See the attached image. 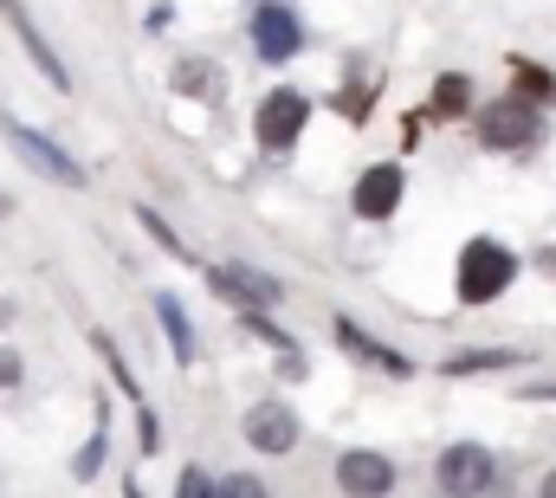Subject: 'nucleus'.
I'll return each instance as SVG.
<instances>
[{
    "mask_svg": "<svg viewBox=\"0 0 556 498\" xmlns=\"http://www.w3.org/2000/svg\"><path fill=\"white\" fill-rule=\"evenodd\" d=\"M253 46H260V59H273V65H285V59L304 46V26H298V13H291L285 0H260V7H253Z\"/></svg>",
    "mask_w": 556,
    "mask_h": 498,
    "instance_id": "0eeeda50",
    "label": "nucleus"
},
{
    "mask_svg": "<svg viewBox=\"0 0 556 498\" xmlns=\"http://www.w3.org/2000/svg\"><path fill=\"white\" fill-rule=\"evenodd\" d=\"M337 344H343L350 357H369V363H382L389 375H415V363H408L402 350H389V344H376V337H369V331H363L356 318H337Z\"/></svg>",
    "mask_w": 556,
    "mask_h": 498,
    "instance_id": "9b49d317",
    "label": "nucleus"
},
{
    "mask_svg": "<svg viewBox=\"0 0 556 498\" xmlns=\"http://www.w3.org/2000/svg\"><path fill=\"white\" fill-rule=\"evenodd\" d=\"M459 304H492L498 291H511V278H518V252L498 247V240H466L459 247Z\"/></svg>",
    "mask_w": 556,
    "mask_h": 498,
    "instance_id": "f257e3e1",
    "label": "nucleus"
},
{
    "mask_svg": "<svg viewBox=\"0 0 556 498\" xmlns=\"http://www.w3.org/2000/svg\"><path fill=\"white\" fill-rule=\"evenodd\" d=\"M337 486L350 498H389L395 493V466H389L382 453H369V447H350V453L337 460Z\"/></svg>",
    "mask_w": 556,
    "mask_h": 498,
    "instance_id": "6e6552de",
    "label": "nucleus"
},
{
    "mask_svg": "<svg viewBox=\"0 0 556 498\" xmlns=\"http://www.w3.org/2000/svg\"><path fill=\"white\" fill-rule=\"evenodd\" d=\"M175 498H214V480H207L201 466H188V473L175 480Z\"/></svg>",
    "mask_w": 556,
    "mask_h": 498,
    "instance_id": "6ab92c4d",
    "label": "nucleus"
},
{
    "mask_svg": "<svg viewBox=\"0 0 556 498\" xmlns=\"http://www.w3.org/2000/svg\"><path fill=\"white\" fill-rule=\"evenodd\" d=\"M466 111H472V78L466 72H446L433 85V117H466Z\"/></svg>",
    "mask_w": 556,
    "mask_h": 498,
    "instance_id": "dca6fc26",
    "label": "nucleus"
},
{
    "mask_svg": "<svg viewBox=\"0 0 556 498\" xmlns=\"http://www.w3.org/2000/svg\"><path fill=\"white\" fill-rule=\"evenodd\" d=\"M104 453H111V414H104V401H98V427H91V440H85V453L72 460V480H98V466H104Z\"/></svg>",
    "mask_w": 556,
    "mask_h": 498,
    "instance_id": "f3484780",
    "label": "nucleus"
},
{
    "mask_svg": "<svg viewBox=\"0 0 556 498\" xmlns=\"http://www.w3.org/2000/svg\"><path fill=\"white\" fill-rule=\"evenodd\" d=\"M247 440L260 447V453H291L298 447V414L285 408V401H260V408H247Z\"/></svg>",
    "mask_w": 556,
    "mask_h": 498,
    "instance_id": "9d476101",
    "label": "nucleus"
},
{
    "mask_svg": "<svg viewBox=\"0 0 556 498\" xmlns=\"http://www.w3.org/2000/svg\"><path fill=\"white\" fill-rule=\"evenodd\" d=\"M214 498H273V493H266V480H253V473H227V480L214 486Z\"/></svg>",
    "mask_w": 556,
    "mask_h": 498,
    "instance_id": "a211bd4d",
    "label": "nucleus"
},
{
    "mask_svg": "<svg viewBox=\"0 0 556 498\" xmlns=\"http://www.w3.org/2000/svg\"><path fill=\"white\" fill-rule=\"evenodd\" d=\"M538 498H556V466L544 473V486H538Z\"/></svg>",
    "mask_w": 556,
    "mask_h": 498,
    "instance_id": "412c9836",
    "label": "nucleus"
},
{
    "mask_svg": "<svg viewBox=\"0 0 556 498\" xmlns=\"http://www.w3.org/2000/svg\"><path fill=\"white\" fill-rule=\"evenodd\" d=\"M511 78H518V91L511 98H525V104H556V78L544 72V65H531V59H511Z\"/></svg>",
    "mask_w": 556,
    "mask_h": 498,
    "instance_id": "4468645a",
    "label": "nucleus"
},
{
    "mask_svg": "<svg viewBox=\"0 0 556 498\" xmlns=\"http://www.w3.org/2000/svg\"><path fill=\"white\" fill-rule=\"evenodd\" d=\"M311 124V98L304 91H291V85H278L273 98L260 104V117H253V136L266 142V149H291L298 136Z\"/></svg>",
    "mask_w": 556,
    "mask_h": 498,
    "instance_id": "39448f33",
    "label": "nucleus"
},
{
    "mask_svg": "<svg viewBox=\"0 0 556 498\" xmlns=\"http://www.w3.org/2000/svg\"><path fill=\"white\" fill-rule=\"evenodd\" d=\"M433 480H440V493H446V498H479L492 480H498V460H492L479 440H459V447H446V453H440Z\"/></svg>",
    "mask_w": 556,
    "mask_h": 498,
    "instance_id": "7ed1b4c3",
    "label": "nucleus"
},
{
    "mask_svg": "<svg viewBox=\"0 0 556 498\" xmlns=\"http://www.w3.org/2000/svg\"><path fill=\"white\" fill-rule=\"evenodd\" d=\"M175 91L214 104V98H220V65H207V59H181V65H175Z\"/></svg>",
    "mask_w": 556,
    "mask_h": 498,
    "instance_id": "ddd939ff",
    "label": "nucleus"
},
{
    "mask_svg": "<svg viewBox=\"0 0 556 498\" xmlns=\"http://www.w3.org/2000/svg\"><path fill=\"white\" fill-rule=\"evenodd\" d=\"M0 129H7V142H13V149H20V155H26V162L46 175V182H59V188H85V169H78V162H72V155H65L52 136H39V129H26V124H13V117H0Z\"/></svg>",
    "mask_w": 556,
    "mask_h": 498,
    "instance_id": "20e7f679",
    "label": "nucleus"
},
{
    "mask_svg": "<svg viewBox=\"0 0 556 498\" xmlns=\"http://www.w3.org/2000/svg\"><path fill=\"white\" fill-rule=\"evenodd\" d=\"M155 324L168 331V344H175V363L188 370V363H201V337H194V324H188V311H181V298H155Z\"/></svg>",
    "mask_w": 556,
    "mask_h": 498,
    "instance_id": "f8f14e48",
    "label": "nucleus"
},
{
    "mask_svg": "<svg viewBox=\"0 0 556 498\" xmlns=\"http://www.w3.org/2000/svg\"><path fill=\"white\" fill-rule=\"evenodd\" d=\"M0 13H7V26L20 33V46H26V59H33V65L46 72V85H59V91H72V72L59 65V52H52V46H46V33L33 26V13H26V0H0Z\"/></svg>",
    "mask_w": 556,
    "mask_h": 498,
    "instance_id": "1a4fd4ad",
    "label": "nucleus"
},
{
    "mask_svg": "<svg viewBox=\"0 0 556 498\" xmlns=\"http://www.w3.org/2000/svg\"><path fill=\"white\" fill-rule=\"evenodd\" d=\"M13 382H20V357H13V350H0V388H13Z\"/></svg>",
    "mask_w": 556,
    "mask_h": 498,
    "instance_id": "aec40b11",
    "label": "nucleus"
},
{
    "mask_svg": "<svg viewBox=\"0 0 556 498\" xmlns=\"http://www.w3.org/2000/svg\"><path fill=\"white\" fill-rule=\"evenodd\" d=\"M544 272H556V247H551V252H544Z\"/></svg>",
    "mask_w": 556,
    "mask_h": 498,
    "instance_id": "4be33fe9",
    "label": "nucleus"
},
{
    "mask_svg": "<svg viewBox=\"0 0 556 498\" xmlns=\"http://www.w3.org/2000/svg\"><path fill=\"white\" fill-rule=\"evenodd\" d=\"M511 363H525L518 350H466V357H446L440 375H492V370H511Z\"/></svg>",
    "mask_w": 556,
    "mask_h": 498,
    "instance_id": "2eb2a0df",
    "label": "nucleus"
},
{
    "mask_svg": "<svg viewBox=\"0 0 556 498\" xmlns=\"http://www.w3.org/2000/svg\"><path fill=\"white\" fill-rule=\"evenodd\" d=\"M538 142H544V111H538V104L498 98V104L479 111V149H492V155H525V149H538Z\"/></svg>",
    "mask_w": 556,
    "mask_h": 498,
    "instance_id": "f03ea898",
    "label": "nucleus"
},
{
    "mask_svg": "<svg viewBox=\"0 0 556 498\" xmlns=\"http://www.w3.org/2000/svg\"><path fill=\"white\" fill-rule=\"evenodd\" d=\"M350 201H356V221H389V214L408 201V175H402V162H376V169H363Z\"/></svg>",
    "mask_w": 556,
    "mask_h": 498,
    "instance_id": "423d86ee",
    "label": "nucleus"
}]
</instances>
